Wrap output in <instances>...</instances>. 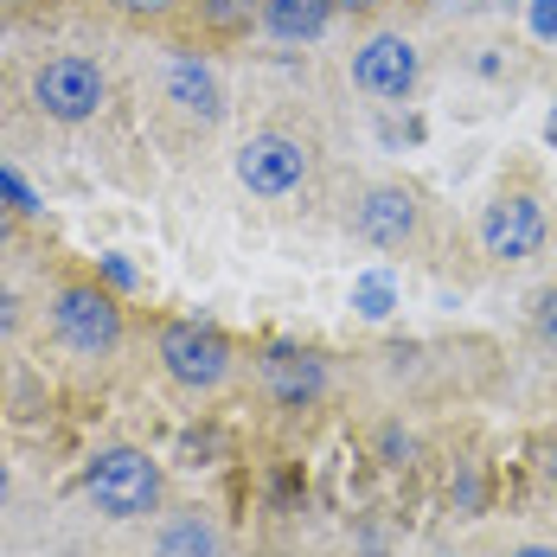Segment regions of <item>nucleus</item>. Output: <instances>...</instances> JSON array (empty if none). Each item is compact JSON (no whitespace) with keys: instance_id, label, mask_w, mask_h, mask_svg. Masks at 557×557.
<instances>
[{"instance_id":"nucleus-9","label":"nucleus","mask_w":557,"mask_h":557,"mask_svg":"<svg viewBox=\"0 0 557 557\" xmlns=\"http://www.w3.org/2000/svg\"><path fill=\"white\" fill-rule=\"evenodd\" d=\"M168 97L186 115H199V122H219L224 115V84L206 58H173L168 64Z\"/></svg>"},{"instance_id":"nucleus-23","label":"nucleus","mask_w":557,"mask_h":557,"mask_svg":"<svg viewBox=\"0 0 557 557\" xmlns=\"http://www.w3.org/2000/svg\"><path fill=\"white\" fill-rule=\"evenodd\" d=\"M7 494H13V474H7V461H0V506H7Z\"/></svg>"},{"instance_id":"nucleus-8","label":"nucleus","mask_w":557,"mask_h":557,"mask_svg":"<svg viewBox=\"0 0 557 557\" xmlns=\"http://www.w3.org/2000/svg\"><path fill=\"white\" fill-rule=\"evenodd\" d=\"M352 224H359V237H366V244L397 250V244L417 231V193H410V186H372V193L359 199Z\"/></svg>"},{"instance_id":"nucleus-13","label":"nucleus","mask_w":557,"mask_h":557,"mask_svg":"<svg viewBox=\"0 0 557 557\" xmlns=\"http://www.w3.org/2000/svg\"><path fill=\"white\" fill-rule=\"evenodd\" d=\"M257 13H263V0H199V20L212 33H244Z\"/></svg>"},{"instance_id":"nucleus-20","label":"nucleus","mask_w":557,"mask_h":557,"mask_svg":"<svg viewBox=\"0 0 557 557\" xmlns=\"http://www.w3.org/2000/svg\"><path fill=\"white\" fill-rule=\"evenodd\" d=\"M327 7H339V13H372V7H385V0H327Z\"/></svg>"},{"instance_id":"nucleus-19","label":"nucleus","mask_w":557,"mask_h":557,"mask_svg":"<svg viewBox=\"0 0 557 557\" xmlns=\"http://www.w3.org/2000/svg\"><path fill=\"white\" fill-rule=\"evenodd\" d=\"M13 321H20V314H13V295H7V288H0V339L13 334Z\"/></svg>"},{"instance_id":"nucleus-18","label":"nucleus","mask_w":557,"mask_h":557,"mask_svg":"<svg viewBox=\"0 0 557 557\" xmlns=\"http://www.w3.org/2000/svg\"><path fill=\"white\" fill-rule=\"evenodd\" d=\"M115 13H135V20H154V13H168L173 0H110Z\"/></svg>"},{"instance_id":"nucleus-5","label":"nucleus","mask_w":557,"mask_h":557,"mask_svg":"<svg viewBox=\"0 0 557 557\" xmlns=\"http://www.w3.org/2000/svg\"><path fill=\"white\" fill-rule=\"evenodd\" d=\"M237 180L257 193V199H282L308 180V148L295 135H250L237 148Z\"/></svg>"},{"instance_id":"nucleus-6","label":"nucleus","mask_w":557,"mask_h":557,"mask_svg":"<svg viewBox=\"0 0 557 557\" xmlns=\"http://www.w3.org/2000/svg\"><path fill=\"white\" fill-rule=\"evenodd\" d=\"M481 244H487V257H532L545 244V206L532 193L494 199L487 219H481Z\"/></svg>"},{"instance_id":"nucleus-3","label":"nucleus","mask_w":557,"mask_h":557,"mask_svg":"<svg viewBox=\"0 0 557 557\" xmlns=\"http://www.w3.org/2000/svg\"><path fill=\"white\" fill-rule=\"evenodd\" d=\"M103 97H110L103 71L77 52L46 58V64L33 71V103L52 115V122H90V115L103 110Z\"/></svg>"},{"instance_id":"nucleus-17","label":"nucleus","mask_w":557,"mask_h":557,"mask_svg":"<svg viewBox=\"0 0 557 557\" xmlns=\"http://www.w3.org/2000/svg\"><path fill=\"white\" fill-rule=\"evenodd\" d=\"M0 199H7L13 212H33V193H26V186H20V180H13L7 168H0Z\"/></svg>"},{"instance_id":"nucleus-2","label":"nucleus","mask_w":557,"mask_h":557,"mask_svg":"<svg viewBox=\"0 0 557 557\" xmlns=\"http://www.w3.org/2000/svg\"><path fill=\"white\" fill-rule=\"evenodd\" d=\"M52 327L71 352L103 359V352L122 346V308H115V295H103L97 282H71V288H58V301H52Z\"/></svg>"},{"instance_id":"nucleus-11","label":"nucleus","mask_w":557,"mask_h":557,"mask_svg":"<svg viewBox=\"0 0 557 557\" xmlns=\"http://www.w3.org/2000/svg\"><path fill=\"white\" fill-rule=\"evenodd\" d=\"M327 0H263V26L276 39H321L327 33Z\"/></svg>"},{"instance_id":"nucleus-25","label":"nucleus","mask_w":557,"mask_h":557,"mask_svg":"<svg viewBox=\"0 0 557 557\" xmlns=\"http://www.w3.org/2000/svg\"><path fill=\"white\" fill-rule=\"evenodd\" d=\"M552 481H557V455H552Z\"/></svg>"},{"instance_id":"nucleus-15","label":"nucleus","mask_w":557,"mask_h":557,"mask_svg":"<svg viewBox=\"0 0 557 557\" xmlns=\"http://www.w3.org/2000/svg\"><path fill=\"white\" fill-rule=\"evenodd\" d=\"M539 339H552V346H557V288L539 295Z\"/></svg>"},{"instance_id":"nucleus-10","label":"nucleus","mask_w":557,"mask_h":557,"mask_svg":"<svg viewBox=\"0 0 557 557\" xmlns=\"http://www.w3.org/2000/svg\"><path fill=\"white\" fill-rule=\"evenodd\" d=\"M263 379H270V391H276L282 404H308V397H321V385H327V372H321L314 352H270L263 359Z\"/></svg>"},{"instance_id":"nucleus-14","label":"nucleus","mask_w":557,"mask_h":557,"mask_svg":"<svg viewBox=\"0 0 557 557\" xmlns=\"http://www.w3.org/2000/svg\"><path fill=\"white\" fill-rule=\"evenodd\" d=\"M359 308H366L372 321H379V314H391V288H385V282H359Z\"/></svg>"},{"instance_id":"nucleus-4","label":"nucleus","mask_w":557,"mask_h":557,"mask_svg":"<svg viewBox=\"0 0 557 557\" xmlns=\"http://www.w3.org/2000/svg\"><path fill=\"white\" fill-rule=\"evenodd\" d=\"M161 366H168L173 385L212 391V385H224V372H231V346H224V334L199 327V321H168V327H161Z\"/></svg>"},{"instance_id":"nucleus-1","label":"nucleus","mask_w":557,"mask_h":557,"mask_svg":"<svg viewBox=\"0 0 557 557\" xmlns=\"http://www.w3.org/2000/svg\"><path fill=\"white\" fill-rule=\"evenodd\" d=\"M84 494L110 519H148L161 506V468L141 448H103L84 474Z\"/></svg>"},{"instance_id":"nucleus-24","label":"nucleus","mask_w":557,"mask_h":557,"mask_svg":"<svg viewBox=\"0 0 557 557\" xmlns=\"http://www.w3.org/2000/svg\"><path fill=\"white\" fill-rule=\"evenodd\" d=\"M545 135H552V141H557V110H552V122H545Z\"/></svg>"},{"instance_id":"nucleus-16","label":"nucleus","mask_w":557,"mask_h":557,"mask_svg":"<svg viewBox=\"0 0 557 557\" xmlns=\"http://www.w3.org/2000/svg\"><path fill=\"white\" fill-rule=\"evenodd\" d=\"M532 33L539 39H557V0H532Z\"/></svg>"},{"instance_id":"nucleus-21","label":"nucleus","mask_w":557,"mask_h":557,"mask_svg":"<svg viewBox=\"0 0 557 557\" xmlns=\"http://www.w3.org/2000/svg\"><path fill=\"white\" fill-rule=\"evenodd\" d=\"M13 219H20V212H13V206H7V199H0V244H7V237H13Z\"/></svg>"},{"instance_id":"nucleus-12","label":"nucleus","mask_w":557,"mask_h":557,"mask_svg":"<svg viewBox=\"0 0 557 557\" xmlns=\"http://www.w3.org/2000/svg\"><path fill=\"white\" fill-rule=\"evenodd\" d=\"M154 557H224L219 532L199 519V512H180L161 525V539H154Z\"/></svg>"},{"instance_id":"nucleus-7","label":"nucleus","mask_w":557,"mask_h":557,"mask_svg":"<svg viewBox=\"0 0 557 557\" xmlns=\"http://www.w3.org/2000/svg\"><path fill=\"white\" fill-rule=\"evenodd\" d=\"M352 84L372 90V97H410L417 84V46L404 33H379L352 52Z\"/></svg>"},{"instance_id":"nucleus-22","label":"nucleus","mask_w":557,"mask_h":557,"mask_svg":"<svg viewBox=\"0 0 557 557\" xmlns=\"http://www.w3.org/2000/svg\"><path fill=\"white\" fill-rule=\"evenodd\" d=\"M512 557H557V545H525V552H512Z\"/></svg>"}]
</instances>
